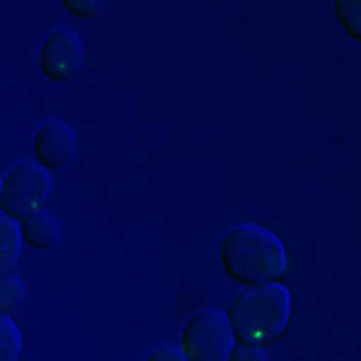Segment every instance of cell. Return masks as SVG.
I'll list each match as a JSON object with an SVG mask.
<instances>
[{
	"mask_svg": "<svg viewBox=\"0 0 361 361\" xmlns=\"http://www.w3.org/2000/svg\"><path fill=\"white\" fill-rule=\"evenodd\" d=\"M219 263L226 277L238 284L258 287V284L279 282L289 270V255L282 238L267 226L243 222L226 229L219 241Z\"/></svg>",
	"mask_w": 361,
	"mask_h": 361,
	"instance_id": "cell-1",
	"label": "cell"
},
{
	"mask_svg": "<svg viewBox=\"0 0 361 361\" xmlns=\"http://www.w3.org/2000/svg\"><path fill=\"white\" fill-rule=\"evenodd\" d=\"M226 318L236 342L267 347L287 330L292 318V294L279 282L243 287L226 306Z\"/></svg>",
	"mask_w": 361,
	"mask_h": 361,
	"instance_id": "cell-2",
	"label": "cell"
},
{
	"mask_svg": "<svg viewBox=\"0 0 361 361\" xmlns=\"http://www.w3.org/2000/svg\"><path fill=\"white\" fill-rule=\"evenodd\" d=\"M54 193V176L39 161L22 159L8 169L0 183V212L22 222L29 214L44 209Z\"/></svg>",
	"mask_w": 361,
	"mask_h": 361,
	"instance_id": "cell-3",
	"label": "cell"
},
{
	"mask_svg": "<svg viewBox=\"0 0 361 361\" xmlns=\"http://www.w3.org/2000/svg\"><path fill=\"white\" fill-rule=\"evenodd\" d=\"M178 347L188 361H229L231 349L236 347V337L226 311L202 308L190 316L180 330Z\"/></svg>",
	"mask_w": 361,
	"mask_h": 361,
	"instance_id": "cell-4",
	"label": "cell"
},
{
	"mask_svg": "<svg viewBox=\"0 0 361 361\" xmlns=\"http://www.w3.org/2000/svg\"><path fill=\"white\" fill-rule=\"evenodd\" d=\"M85 61L82 39L75 29L56 27L39 49V68L51 82H68L80 73Z\"/></svg>",
	"mask_w": 361,
	"mask_h": 361,
	"instance_id": "cell-5",
	"label": "cell"
},
{
	"mask_svg": "<svg viewBox=\"0 0 361 361\" xmlns=\"http://www.w3.org/2000/svg\"><path fill=\"white\" fill-rule=\"evenodd\" d=\"M78 152V137L66 121L49 118L34 133V157L44 169H63Z\"/></svg>",
	"mask_w": 361,
	"mask_h": 361,
	"instance_id": "cell-6",
	"label": "cell"
},
{
	"mask_svg": "<svg viewBox=\"0 0 361 361\" xmlns=\"http://www.w3.org/2000/svg\"><path fill=\"white\" fill-rule=\"evenodd\" d=\"M20 229L25 243L34 250H51L61 243V222L49 209H39V212L25 217L20 222Z\"/></svg>",
	"mask_w": 361,
	"mask_h": 361,
	"instance_id": "cell-7",
	"label": "cell"
},
{
	"mask_svg": "<svg viewBox=\"0 0 361 361\" xmlns=\"http://www.w3.org/2000/svg\"><path fill=\"white\" fill-rule=\"evenodd\" d=\"M25 236L20 222L8 214H0V275H13L22 260Z\"/></svg>",
	"mask_w": 361,
	"mask_h": 361,
	"instance_id": "cell-8",
	"label": "cell"
},
{
	"mask_svg": "<svg viewBox=\"0 0 361 361\" xmlns=\"http://www.w3.org/2000/svg\"><path fill=\"white\" fill-rule=\"evenodd\" d=\"M22 347H25V340H22L20 328L10 316H3L0 318V361H20Z\"/></svg>",
	"mask_w": 361,
	"mask_h": 361,
	"instance_id": "cell-9",
	"label": "cell"
},
{
	"mask_svg": "<svg viewBox=\"0 0 361 361\" xmlns=\"http://www.w3.org/2000/svg\"><path fill=\"white\" fill-rule=\"evenodd\" d=\"M333 10L347 37L361 42V0H335Z\"/></svg>",
	"mask_w": 361,
	"mask_h": 361,
	"instance_id": "cell-10",
	"label": "cell"
},
{
	"mask_svg": "<svg viewBox=\"0 0 361 361\" xmlns=\"http://www.w3.org/2000/svg\"><path fill=\"white\" fill-rule=\"evenodd\" d=\"M25 294H27L25 279L17 275V272L0 277V313L10 316V313H13L15 308H20V304L25 301Z\"/></svg>",
	"mask_w": 361,
	"mask_h": 361,
	"instance_id": "cell-11",
	"label": "cell"
},
{
	"mask_svg": "<svg viewBox=\"0 0 361 361\" xmlns=\"http://www.w3.org/2000/svg\"><path fill=\"white\" fill-rule=\"evenodd\" d=\"M229 361H267V352L265 347L260 345H243V342H236V347L231 349Z\"/></svg>",
	"mask_w": 361,
	"mask_h": 361,
	"instance_id": "cell-12",
	"label": "cell"
},
{
	"mask_svg": "<svg viewBox=\"0 0 361 361\" xmlns=\"http://www.w3.org/2000/svg\"><path fill=\"white\" fill-rule=\"evenodd\" d=\"M63 8L78 17H94L102 13V0H63Z\"/></svg>",
	"mask_w": 361,
	"mask_h": 361,
	"instance_id": "cell-13",
	"label": "cell"
},
{
	"mask_svg": "<svg viewBox=\"0 0 361 361\" xmlns=\"http://www.w3.org/2000/svg\"><path fill=\"white\" fill-rule=\"evenodd\" d=\"M145 361H188V357L180 352V347L159 345V347H154L147 357H145Z\"/></svg>",
	"mask_w": 361,
	"mask_h": 361,
	"instance_id": "cell-14",
	"label": "cell"
}]
</instances>
